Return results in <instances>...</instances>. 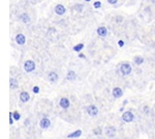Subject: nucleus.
<instances>
[{
    "instance_id": "obj_13",
    "label": "nucleus",
    "mask_w": 155,
    "mask_h": 139,
    "mask_svg": "<svg viewBox=\"0 0 155 139\" xmlns=\"http://www.w3.org/2000/svg\"><path fill=\"white\" fill-rule=\"evenodd\" d=\"M81 135H82V130H80V129H78V130L76 131H74L71 134H68L67 135V138H69V139H72V138H78V137H81Z\"/></svg>"
},
{
    "instance_id": "obj_3",
    "label": "nucleus",
    "mask_w": 155,
    "mask_h": 139,
    "mask_svg": "<svg viewBox=\"0 0 155 139\" xmlns=\"http://www.w3.org/2000/svg\"><path fill=\"white\" fill-rule=\"evenodd\" d=\"M86 111L90 116H92V118H94V116H96L97 115H98V108H97L95 105H93V104L87 106Z\"/></svg>"
},
{
    "instance_id": "obj_20",
    "label": "nucleus",
    "mask_w": 155,
    "mask_h": 139,
    "mask_svg": "<svg viewBox=\"0 0 155 139\" xmlns=\"http://www.w3.org/2000/svg\"><path fill=\"white\" fill-rule=\"evenodd\" d=\"M12 116H14L15 121H19L20 118H21V115H20L18 111H15V112H12Z\"/></svg>"
},
{
    "instance_id": "obj_25",
    "label": "nucleus",
    "mask_w": 155,
    "mask_h": 139,
    "mask_svg": "<svg viewBox=\"0 0 155 139\" xmlns=\"http://www.w3.org/2000/svg\"><path fill=\"white\" fill-rule=\"evenodd\" d=\"M107 2H109L110 4H116L117 2H118V0H107Z\"/></svg>"
},
{
    "instance_id": "obj_2",
    "label": "nucleus",
    "mask_w": 155,
    "mask_h": 139,
    "mask_svg": "<svg viewBox=\"0 0 155 139\" xmlns=\"http://www.w3.org/2000/svg\"><path fill=\"white\" fill-rule=\"evenodd\" d=\"M35 62L32 61V60H27L26 62L24 63V70L26 71V72H32V71L35 70Z\"/></svg>"
},
{
    "instance_id": "obj_27",
    "label": "nucleus",
    "mask_w": 155,
    "mask_h": 139,
    "mask_svg": "<svg viewBox=\"0 0 155 139\" xmlns=\"http://www.w3.org/2000/svg\"><path fill=\"white\" fill-rule=\"evenodd\" d=\"M144 110H145V112H146V113H148L149 112V107H148V106H145Z\"/></svg>"
},
{
    "instance_id": "obj_6",
    "label": "nucleus",
    "mask_w": 155,
    "mask_h": 139,
    "mask_svg": "<svg viewBox=\"0 0 155 139\" xmlns=\"http://www.w3.org/2000/svg\"><path fill=\"white\" fill-rule=\"evenodd\" d=\"M59 105H60V107H61V108L67 109V108L69 107V106H71V102H69V100L66 98V97H63V98L60 99Z\"/></svg>"
},
{
    "instance_id": "obj_7",
    "label": "nucleus",
    "mask_w": 155,
    "mask_h": 139,
    "mask_svg": "<svg viewBox=\"0 0 155 139\" xmlns=\"http://www.w3.org/2000/svg\"><path fill=\"white\" fill-rule=\"evenodd\" d=\"M112 94H113L114 98L118 99V98H121V97L123 96V91H122L121 88H119V87H116V88L113 89V91H112Z\"/></svg>"
},
{
    "instance_id": "obj_33",
    "label": "nucleus",
    "mask_w": 155,
    "mask_h": 139,
    "mask_svg": "<svg viewBox=\"0 0 155 139\" xmlns=\"http://www.w3.org/2000/svg\"><path fill=\"white\" fill-rule=\"evenodd\" d=\"M153 2H154V3H155V0H153Z\"/></svg>"
},
{
    "instance_id": "obj_21",
    "label": "nucleus",
    "mask_w": 155,
    "mask_h": 139,
    "mask_svg": "<svg viewBox=\"0 0 155 139\" xmlns=\"http://www.w3.org/2000/svg\"><path fill=\"white\" fill-rule=\"evenodd\" d=\"M101 133H102V130H101V127H98V128H96V129H94V130H93L94 135H101Z\"/></svg>"
},
{
    "instance_id": "obj_26",
    "label": "nucleus",
    "mask_w": 155,
    "mask_h": 139,
    "mask_svg": "<svg viewBox=\"0 0 155 139\" xmlns=\"http://www.w3.org/2000/svg\"><path fill=\"white\" fill-rule=\"evenodd\" d=\"M118 44H119L120 48H122V46H124V41H123V40H119V41H118Z\"/></svg>"
},
{
    "instance_id": "obj_4",
    "label": "nucleus",
    "mask_w": 155,
    "mask_h": 139,
    "mask_svg": "<svg viewBox=\"0 0 155 139\" xmlns=\"http://www.w3.org/2000/svg\"><path fill=\"white\" fill-rule=\"evenodd\" d=\"M134 120V115L131 111H124L123 115H122V121L125 122V123H131Z\"/></svg>"
},
{
    "instance_id": "obj_24",
    "label": "nucleus",
    "mask_w": 155,
    "mask_h": 139,
    "mask_svg": "<svg viewBox=\"0 0 155 139\" xmlns=\"http://www.w3.org/2000/svg\"><path fill=\"white\" fill-rule=\"evenodd\" d=\"M32 91H33V93H34V94H38V93H39V87H37V86L33 87Z\"/></svg>"
},
{
    "instance_id": "obj_30",
    "label": "nucleus",
    "mask_w": 155,
    "mask_h": 139,
    "mask_svg": "<svg viewBox=\"0 0 155 139\" xmlns=\"http://www.w3.org/2000/svg\"><path fill=\"white\" fill-rule=\"evenodd\" d=\"M127 103H128V101H127V100H124V101H123V106H124V105H126Z\"/></svg>"
},
{
    "instance_id": "obj_12",
    "label": "nucleus",
    "mask_w": 155,
    "mask_h": 139,
    "mask_svg": "<svg viewBox=\"0 0 155 139\" xmlns=\"http://www.w3.org/2000/svg\"><path fill=\"white\" fill-rule=\"evenodd\" d=\"M96 32H97V34H98V36L104 37V36H107V29L104 26H101L97 28Z\"/></svg>"
},
{
    "instance_id": "obj_32",
    "label": "nucleus",
    "mask_w": 155,
    "mask_h": 139,
    "mask_svg": "<svg viewBox=\"0 0 155 139\" xmlns=\"http://www.w3.org/2000/svg\"><path fill=\"white\" fill-rule=\"evenodd\" d=\"M85 1H87V2H89V1H90V0H85Z\"/></svg>"
},
{
    "instance_id": "obj_34",
    "label": "nucleus",
    "mask_w": 155,
    "mask_h": 139,
    "mask_svg": "<svg viewBox=\"0 0 155 139\" xmlns=\"http://www.w3.org/2000/svg\"><path fill=\"white\" fill-rule=\"evenodd\" d=\"M72 139H74V138H72Z\"/></svg>"
},
{
    "instance_id": "obj_5",
    "label": "nucleus",
    "mask_w": 155,
    "mask_h": 139,
    "mask_svg": "<svg viewBox=\"0 0 155 139\" xmlns=\"http://www.w3.org/2000/svg\"><path fill=\"white\" fill-rule=\"evenodd\" d=\"M39 126H41V129L46 130V129H49L51 127V121L48 118H42L41 122H39Z\"/></svg>"
},
{
    "instance_id": "obj_8",
    "label": "nucleus",
    "mask_w": 155,
    "mask_h": 139,
    "mask_svg": "<svg viewBox=\"0 0 155 139\" xmlns=\"http://www.w3.org/2000/svg\"><path fill=\"white\" fill-rule=\"evenodd\" d=\"M106 135L109 138L115 137V135H116V128L113 127V126H110V127H107V130H106Z\"/></svg>"
},
{
    "instance_id": "obj_11",
    "label": "nucleus",
    "mask_w": 155,
    "mask_h": 139,
    "mask_svg": "<svg viewBox=\"0 0 155 139\" xmlns=\"http://www.w3.org/2000/svg\"><path fill=\"white\" fill-rule=\"evenodd\" d=\"M65 7H64L62 4H57L56 7H55V12H56L57 14H59V16H62V14H65Z\"/></svg>"
},
{
    "instance_id": "obj_15",
    "label": "nucleus",
    "mask_w": 155,
    "mask_h": 139,
    "mask_svg": "<svg viewBox=\"0 0 155 139\" xmlns=\"http://www.w3.org/2000/svg\"><path fill=\"white\" fill-rule=\"evenodd\" d=\"M66 79H68V81H76V79H77V73L74 72V71H72V70H69L68 72H67V74H66Z\"/></svg>"
},
{
    "instance_id": "obj_17",
    "label": "nucleus",
    "mask_w": 155,
    "mask_h": 139,
    "mask_svg": "<svg viewBox=\"0 0 155 139\" xmlns=\"http://www.w3.org/2000/svg\"><path fill=\"white\" fill-rule=\"evenodd\" d=\"M134 63H136L137 65H142V64L144 63V58H143V57L137 56V57H134Z\"/></svg>"
},
{
    "instance_id": "obj_35",
    "label": "nucleus",
    "mask_w": 155,
    "mask_h": 139,
    "mask_svg": "<svg viewBox=\"0 0 155 139\" xmlns=\"http://www.w3.org/2000/svg\"><path fill=\"white\" fill-rule=\"evenodd\" d=\"M28 139H29V138H28Z\"/></svg>"
},
{
    "instance_id": "obj_19",
    "label": "nucleus",
    "mask_w": 155,
    "mask_h": 139,
    "mask_svg": "<svg viewBox=\"0 0 155 139\" xmlns=\"http://www.w3.org/2000/svg\"><path fill=\"white\" fill-rule=\"evenodd\" d=\"M20 19L22 20V21L24 22V23H27V22H29L30 21V19H29V16L27 14H23L21 17H20Z\"/></svg>"
},
{
    "instance_id": "obj_9",
    "label": "nucleus",
    "mask_w": 155,
    "mask_h": 139,
    "mask_svg": "<svg viewBox=\"0 0 155 139\" xmlns=\"http://www.w3.org/2000/svg\"><path fill=\"white\" fill-rule=\"evenodd\" d=\"M58 74H57L56 72H54V71H51L49 74H48V79H49V81L51 84H55V83H57L58 81Z\"/></svg>"
},
{
    "instance_id": "obj_28",
    "label": "nucleus",
    "mask_w": 155,
    "mask_h": 139,
    "mask_svg": "<svg viewBox=\"0 0 155 139\" xmlns=\"http://www.w3.org/2000/svg\"><path fill=\"white\" fill-rule=\"evenodd\" d=\"M29 124H30V122H29V120H28V118H27V120L25 121L24 125H25V126H29Z\"/></svg>"
},
{
    "instance_id": "obj_1",
    "label": "nucleus",
    "mask_w": 155,
    "mask_h": 139,
    "mask_svg": "<svg viewBox=\"0 0 155 139\" xmlns=\"http://www.w3.org/2000/svg\"><path fill=\"white\" fill-rule=\"evenodd\" d=\"M132 71V68L130 66L129 63H122L120 65V72H121L122 75L126 76V75H129Z\"/></svg>"
},
{
    "instance_id": "obj_18",
    "label": "nucleus",
    "mask_w": 155,
    "mask_h": 139,
    "mask_svg": "<svg viewBox=\"0 0 155 139\" xmlns=\"http://www.w3.org/2000/svg\"><path fill=\"white\" fill-rule=\"evenodd\" d=\"M83 49H84V44H83V43H79V44H77V46H74V52H77V53L81 52Z\"/></svg>"
},
{
    "instance_id": "obj_10",
    "label": "nucleus",
    "mask_w": 155,
    "mask_h": 139,
    "mask_svg": "<svg viewBox=\"0 0 155 139\" xmlns=\"http://www.w3.org/2000/svg\"><path fill=\"white\" fill-rule=\"evenodd\" d=\"M20 100H21V102L23 103H27L28 101L30 100V95L28 92H22L21 94H20Z\"/></svg>"
},
{
    "instance_id": "obj_14",
    "label": "nucleus",
    "mask_w": 155,
    "mask_h": 139,
    "mask_svg": "<svg viewBox=\"0 0 155 139\" xmlns=\"http://www.w3.org/2000/svg\"><path fill=\"white\" fill-rule=\"evenodd\" d=\"M16 43L18 44H24L26 43V37H25L23 34H18V35L16 36Z\"/></svg>"
},
{
    "instance_id": "obj_31",
    "label": "nucleus",
    "mask_w": 155,
    "mask_h": 139,
    "mask_svg": "<svg viewBox=\"0 0 155 139\" xmlns=\"http://www.w3.org/2000/svg\"><path fill=\"white\" fill-rule=\"evenodd\" d=\"M120 111H124V106H122V107L120 108Z\"/></svg>"
},
{
    "instance_id": "obj_23",
    "label": "nucleus",
    "mask_w": 155,
    "mask_h": 139,
    "mask_svg": "<svg viewBox=\"0 0 155 139\" xmlns=\"http://www.w3.org/2000/svg\"><path fill=\"white\" fill-rule=\"evenodd\" d=\"M14 122H15V118H14V116H12V112H9V124L12 125Z\"/></svg>"
},
{
    "instance_id": "obj_29",
    "label": "nucleus",
    "mask_w": 155,
    "mask_h": 139,
    "mask_svg": "<svg viewBox=\"0 0 155 139\" xmlns=\"http://www.w3.org/2000/svg\"><path fill=\"white\" fill-rule=\"evenodd\" d=\"M79 58H81V59H85L86 57H85V55L84 54H80L79 55Z\"/></svg>"
},
{
    "instance_id": "obj_16",
    "label": "nucleus",
    "mask_w": 155,
    "mask_h": 139,
    "mask_svg": "<svg viewBox=\"0 0 155 139\" xmlns=\"http://www.w3.org/2000/svg\"><path fill=\"white\" fill-rule=\"evenodd\" d=\"M9 87H11L12 90H16L19 87V84H18V81H17V79H15V78L9 79Z\"/></svg>"
},
{
    "instance_id": "obj_22",
    "label": "nucleus",
    "mask_w": 155,
    "mask_h": 139,
    "mask_svg": "<svg viewBox=\"0 0 155 139\" xmlns=\"http://www.w3.org/2000/svg\"><path fill=\"white\" fill-rule=\"evenodd\" d=\"M94 8H96V9H98V8H101V1H95L94 2Z\"/></svg>"
}]
</instances>
